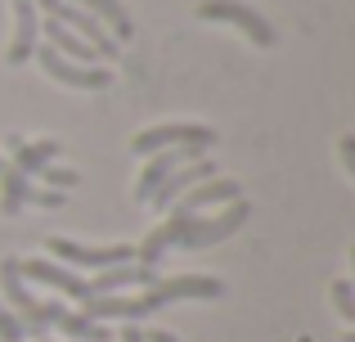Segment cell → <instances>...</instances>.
I'll list each match as a JSON object with an SVG mask.
<instances>
[{"mask_svg":"<svg viewBox=\"0 0 355 342\" xmlns=\"http://www.w3.org/2000/svg\"><path fill=\"white\" fill-rule=\"evenodd\" d=\"M50 18H59V23L63 27H72V32H77L81 36V41H86L90 45V50H95L99 54V59H117V54H121V45L113 41V36H108L104 32V23H99V18H90L86 14V9H77V5H68V0H63V5L59 9H54V14Z\"/></svg>","mask_w":355,"mask_h":342,"instance_id":"obj_8","label":"cell"},{"mask_svg":"<svg viewBox=\"0 0 355 342\" xmlns=\"http://www.w3.org/2000/svg\"><path fill=\"white\" fill-rule=\"evenodd\" d=\"M36 63H41L45 72H50L59 86H72V90H104L108 81H113V72L108 68H95V63H72L63 59V54H54L50 45H36Z\"/></svg>","mask_w":355,"mask_h":342,"instance_id":"obj_6","label":"cell"},{"mask_svg":"<svg viewBox=\"0 0 355 342\" xmlns=\"http://www.w3.org/2000/svg\"><path fill=\"white\" fill-rule=\"evenodd\" d=\"M193 158H198L193 149H162V153H153L148 167H144V176H139V185H135V198L148 203V198H153V189L166 180V176H171L175 167H184V162H193Z\"/></svg>","mask_w":355,"mask_h":342,"instance_id":"obj_14","label":"cell"},{"mask_svg":"<svg viewBox=\"0 0 355 342\" xmlns=\"http://www.w3.org/2000/svg\"><path fill=\"white\" fill-rule=\"evenodd\" d=\"M148 342H180V338H175V334H166V329H153V334H144Z\"/></svg>","mask_w":355,"mask_h":342,"instance_id":"obj_25","label":"cell"},{"mask_svg":"<svg viewBox=\"0 0 355 342\" xmlns=\"http://www.w3.org/2000/svg\"><path fill=\"white\" fill-rule=\"evenodd\" d=\"M211 176H216V167H211L207 158H193V162H184V167H175L171 176H166V180H162V185L153 189V198H148V203H153L157 212H166V207H171L175 198H180V194H189L193 185L211 180Z\"/></svg>","mask_w":355,"mask_h":342,"instance_id":"obj_9","label":"cell"},{"mask_svg":"<svg viewBox=\"0 0 355 342\" xmlns=\"http://www.w3.org/2000/svg\"><path fill=\"white\" fill-rule=\"evenodd\" d=\"M338 153H342V167H347V176H355V135H342V140H338Z\"/></svg>","mask_w":355,"mask_h":342,"instance_id":"obj_23","label":"cell"},{"mask_svg":"<svg viewBox=\"0 0 355 342\" xmlns=\"http://www.w3.org/2000/svg\"><path fill=\"white\" fill-rule=\"evenodd\" d=\"M54 325H59L72 342H113V329L99 325V320H90L86 311H68V307H59Z\"/></svg>","mask_w":355,"mask_h":342,"instance_id":"obj_17","label":"cell"},{"mask_svg":"<svg viewBox=\"0 0 355 342\" xmlns=\"http://www.w3.org/2000/svg\"><path fill=\"white\" fill-rule=\"evenodd\" d=\"M0 293H5V302L14 307L23 334H32V338H41L45 329L54 325V316H59V302H36L32 293H27L23 262H18V257H0Z\"/></svg>","mask_w":355,"mask_h":342,"instance_id":"obj_2","label":"cell"},{"mask_svg":"<svg viewBox=\"0 0 355 342\" xmlns=\"http://www.w3.org/2000/svg\"><path fill=\"white\" fill-rule=\"evenodd\" d=\"M68 5H77V9H86L90 18H99V23H108V32H113V41H130L135 36V23H130V14L117 5V0H68Z\"/></svg>","mask_w":355,"mask_h":342,"instance_id":"obj_16","label":"cell"},{"mask_svg":"<svg viewBox=\"0 0 355 342\" xmlns=\"http://www.w3.org/2000/svg\"><path fill=\"white\" fill-rule=\"evenodd\" d=\"M23 280L50 284V289L68 293V298H77V302H86V298H90V284L81 280L72 266H54V262H45V257H32V262H23Z\"/></svg>","mask_w":355,"mask_h":342,"instance_id":"obj_10","label":"cell"},{"mask_svg":"<svg viewBox=\"0 0 355 342\" xmlns=\"http://www.w3.org/2000/svg\"><path fill=\"white\" fill-rule=\"evenodd\" d=\"M27 189H32V180L14 162H0V212L5 216H18L27 207Z\"/></svg>","mask_w":355,"mask_h":342,"instance_id":"obj_18","label":"cell"},{"mask_svg":"<svg viewBox=\"0 0 355 342\" xmlns=\"http://www.w3.org/2000/svg\"><path fill=\"white\" fill-rule=\"evenodd\" d=\"M36 41H41V18H36V5L32 0H14V41H9V50H5V59L14 63H27L32 59V50H36Z\"/></svg>","mask_w":355,"mask_h":342,"instance_id":"obj_11","label":"cell"},{"mask_svg":"<svg viewBox=\"0 0 355 342\" xmlns=\"http://www.w3.org/2000/svg\"><path fill=\"white\" fill-rule=\"evenodd\" d=\"M9 153H14V167L23 176H36L63 153V140H23V135H9Z\"/></svg>","mask_w":355,"mask_h":342,"instance_id":"obj_13","label":"cell"},{"mask_svg":"<svg viewBox=\"0 0 355 342\" xmlns=\"http://www.w3.org/2000/svg\"><path fill=\"white\" fill-rule=\"evenodd\" d=\"M198 18H207V23H234L252 45H261V50L275 45V27H270L252 5H243V0H202Z\"/></svg>","mask_w":355,"mask_h":342,"instance_id":"obj_5","label":"cell"},{"mask_svg":"<svg viewBox=\"0 0 355 342\" xmlns=\"http://www.w3.org/2000/svg\"><path fill=\"white\" fill-rule=\"evenodd\" d=\"M216 144V131L211 126H198V122H166V126H148L130 140V153L139 158H153L162 149H193V153H207Z\"/></svg>","mask_w":355,"mask_h":342,"instance_id":"obj_3","label":"cell"},{"mask_svg":"<svg viewBox=\"0 0 355 342\" xmlns=\"http://www.w3.org/2000/svg\"><path fill=\"white\" fill-rule=\"evenodd\" d=\"M117 342H148V338L139 334V325H126V329H121V334H117Z\"/></svg>","mask_w":355,"mask_h":342,"instance_id":"obj_24","label":"cell"},{"mask_svg":"<svg viewBox=\"0 0 355 342\" xmlns=\"http://www.w3.org/2000/svg\"><path fill=\"white\" fill-rule=\"evenodd\" d=\"M90 284V298H99V293H117V289H126V284H157V271L153 266H139V262H121V266H108V271H99L95 280H86Z\"/></svg>","mask_w":355,"mask_h":342,"instance_id":"obj_15","label":"cell"},{"mask_svg":"<svg viewBox=\"0 0 355 342\" xmlns=\"http://www.w3.org/2000/svg\"><path fill=\"white\" fill-rule=\"evenodd\" d=\"M252 207L248 198H234L225 203V212H216V216H189V212H171V221H162V225L153 230V234L144 239V243L135 248V262L139 266H157L171 248H180V253H198V248H211L220 243V239L239 234L243 225H248Z\"/></svg>","mask_w":355,"mask_h":342,"instance_id":"obj_1","label":"cell"},{"mask_svg":"<svg viewBox=\"0 0 355 342\" xmlns=\"http://www.w3.org/2000/svg\"><path fill=\"white\" fill-rule=\"evenodd\" d=\"M333 307H338L342 320H355V293H351V280H338V284H333Z\"/></svg>","mask_w":355,"mask_h":342,"instance_id":"obj_20","label":"cell"},{"mask_svg":"<svg viewBox=\"0 0 355 342\" xmlns=\"http://www.w3.org/2000/svg\"><path fill=\"white\" fill-rule=\"evenodd\" d=\"M234 198H243V185L230 180V176H211V180L193 185V189L180 198V207H175V212H189V216H198V207H216V203H234Z\"/></svg>","mask_w":355,"mask_h":342,"instance_id":"obj_12","label":"cell"},{"mask_svg":"<svg viewBox=\"0 0 355 342\" xmlns=\"http://www.w3.org/2000/svg\"><path fill=\"white\" fill-rule=\"evenodd\" d=\"M220 293H225V284L211 280V275H175V280H157V284H148V289L139 293V307H144V316H153V311L171 307V302H184V298L216 302Z\"/></svg>","mask_w":355,"mask_h":342,"instance_id":"obj_4","label":"cell"},{"mask_svg":"<svg viewBox=\"0 0 355 342\" xmlns=\"http://www.w3.org/2000/svg\"><path fill=\"white\" fill-rule=\"evenodd\" d=\"M36 176H41V180H45V185H50V189H63V194H68V189H72V185H77V180H81V176H77V171H68V167H54V162H50V167H41V171H36Z\"/></svg>","mask_w":355,"mask_h":342,"instance_id":"obj_19","label":"cell"},{"mask_svg":"<svg viewBox=\"0 0 355 342\" xmlns=\"http://www.w3.org/2000/svg\"><path fill=\"white\" fill-rule=\"evenodd\" d=\"M23 325H18V316L9 307H0V342H23Z\"/></svg>","mask_w":355,"mask_h":342,"instance_id":"obj_22","label":"cell"},{"mask_svg":"<svg viewBox=\"0 0 355 342\" xmlns=\"http://www.w3.org/2000/svg\"><path fill=\"white\" fill-rule=\"evenodd\" d=\"M45 248H50L59 262H68V266H95V271H108V266H121V262H135V248H130V243L86 248V243H72V239H50Z\"/></svg>","mask_w":355,"mask_h":342,"instance_id":"obj_7","label":"cell"},{"mask_svg":"<svg viewBox=\"0 0 355 342\" xmlns=\"http://www.w3.org/2000/svg\"><path fill=\"white\" fill-rule=\"evenodd\" d=\"M32 5H36V9H45V14H54V9H59L63 0H32Z\"/></svg>","mask_w":355,"mask_h":342,"instance_id":"obj_26","label":"cell"},{"mask_svg":"<svg viewBox=\"0 0 355 342\" xmlns=\"http://www.w3.org/2000/svg\"><path fill=\"white\" fill-rule=\"evenodd\" d=\"M27 203H32V207H63V203H68V194H63V189H36V185H32V189H27Z\"/></svg>","mask_w":355,"mask_h":342,"instance_id":"obj_21","label":"cell"}]
</instances>
